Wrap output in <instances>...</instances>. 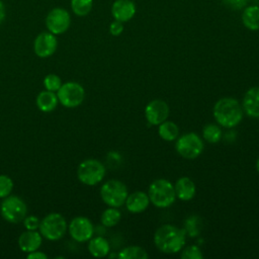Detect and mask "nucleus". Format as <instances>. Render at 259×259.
<instances>
[{
  "instance_id": "obj_1",
  "label": "nucleus",
  "mask_w": 259,
  "mask_h": 259,
  "mask_svg": "<svg viewBox=\"0 0 259 259\" xmlns=\"http://www.w3.org/2000/svg\"><path fill=\"white\" fill-rule=\"evenodd\" d=\"M186 241L183 229L166 224L160 226L154 234V244L162 253L174 254L182 250Z\"/></svg>"
},
{
  "instance_id": "obj_2",
  "label": "nucleus",
  "mask_w": 259,
  "mask_h": 259,
  "mask_svg": "<svg viewBox=\"0 0 259 259\" xmlns=\"http://www.w3.org/2000/svg\"><path fill=\"white\" fill-rule=\"evenodd\" d=\"M215 121L223 127L232 128L238 125L244 115L242 105L239 101L232 97H224L219 99L212 109Z\"/></svg>"
},
{
  "instance_id": "obj_3",
  "label": "nucleus",
  "mask_w": 259,
  "mask_h": 259,
  "mask_svg": "<svg viewBox=\"0 0 259 259\" xmlns=\"http://www.w3.org/2000/svg\"><path fill=\"white\" fill-rule=\"evenodd\" d=\"M148 195L150 202L159 208L169 207L176 198L174 185L169 180L163 178L156 179L150 184Z\"/></svg>"
},
{
  "instance_id": "obj_4",
  "label": "nucleus",
  "mask_w": 259,
  "mask_h": 259,
  "mask_svg": "<svg viewBox=\"0 0 259 259\" xmlns=\"http://www.w3.org/2000/svg\"><path fill=\"white\" fill-rule=\"evenodd\" d=\"M68 230L66 219L58 212H51L40 221L38 231L42 238L49 241H58Z\"/></svg>"
},
{
  "instance_id": "obj_5",
  "label": "nucleus",
  "mask_w": 259,
  "mask_h": 259,
  "mask_svg": "<svg viewBox=\"0 0 259 259\" xmlns=\"http://www.w3.org/2000/svg\"><path fill=\"white\" fill-rule=\"evenodd\" d=\"M104 165L97 159H86L77 168L79 181L88 186H94L101 182L105 176Z\"/></svg>"
},
{
  "instance_id": "obj_6",
  "label": "nucleus",
  "mask_w": 259,
  "mask_h": 259,
  "mask_svg": "<svg viewBox=\"0 0 259 259\" xmlns=\"http://www.w3.org/2000/svg\"><path fill=\"white\" fill-rule=\"evenodd\" d=\"M128 191L125 184L116 179H110L104 182L100 188V197L102 201L112 207H119L124 204Z\"/></svg>"
},
{
  "instance_id": "obj_7",
  "label": "nucleus",
  "mask_w": 259,
  "mask_h": 259,
  "mask_svg": "<svg viewBox=\"0 0 259 259\" xmlns=\"http://www.w3.org/2000/svg\"><path fill=\"white\" fill-rule=\"evenodd\" d=\"M0 214L8 223L18 224L27 215V206L17 195H8L0 204Z\"/></svg>"
},
{
  "instance_id": "obj_8",
  "label": "nucleus",
  "mask_w": 259,
  "mask_h": 259,
  "mask_svg": "<svg viewBox=\"0 0 259 259\" xmlns=\"http://www.w3.org/2000/svg\"><path fill=\"white\" fill-rule=\"evenodd\" d=\"M59 103L67 108H75L82 104L85 98L84 87L75 81H68L56 92Z\"/></svg>"
},
{
  "instance_id": "obj_9",
  "label": "nucleus",
  "mask_w": 259,
  "mask_h": 259,
  "mask_svg": "<svg viewBox=\"0 0 259 259\" xmlns=\"http://www.w3.org/2000/svg\"><path fill=\"white\" fill-rule=\"evenodd\" d=\"M203 142L195 133H187L176 139V152L185 159H195L203 151Z\"/></svg>"
},
{
  "instance_id": "obj_10",
  "label": "nucleus",
  "mask_w": 259,
  "mask_h": 259,
  "mask_svg": "<svg viewBox=\"0 0 259 259\" xmlns=\"http://www.w3.org/2000/svg\"><path fill=\"white\" fill-rule=\"evenodd\" d=\"M45 22L48 31L55 35H60L69 29L71 25V15L67 9L56 7L49 11Z\"/></svg>"
},
{
  "instance_id": "obj_11",
  "label": "nucleus",
  "mask_w": 259,
  "mask_h": 259,
  "mask_svg": "<svg viewBox=\"0 0 259 259\" xmlns=\"http://www.w3.org/2000/svg\"><path fill=\"white\" fill-rule=\"evenodd\" d=\"M68 231L74 241L84 243L88 242L93 237L94 227L88 218L79 215L71 220L70 224L68 225Z\"/></svg>"
},
{
  "instance_id": "obj_12",
  "label": "nucleus",
  "mask_w": 259,
  "mask_h": 259,
  "mask_svg": "<svg viewBox=\"0 0 259 259\" xmlns=\"http://www.w3.org/2000/svg\"><path fill=\"white\" fill-rule=\"evenodd\" d=\"M58 48L57 35L50 31H42L36 35L33 41V52L34 54L46 59L53 56Z\"/></svg>"
},
{
  "instance_id": "obj_13",
  "label": "nucleus",
  "mask_w": 259,
  "mask_h": 259,
  "mask_svg": "<svg viewBox=\"0 0 259 259\" xmlns=\"http://www.w3.org/2000/svg\"><path fill=\"white\" fill-rule=\"evenodd\" d=\"M169 111V106L166 101L154 99L146 105L145 117L151 125H159L168 118Z\"/></svg>"
},
{
  "instance_id": "obj_14",
  "label": "nucleus",
  "mask_w": 259,
  "mask_h": 259,
  "mask_svg": "<svg viewBox=\"0 0 259 259\" xmlns=\"http://www.w3.org/2000/svg\"><path fill=\"white\" fill-rule=\"evenodd\" d=\"M136 4L132 0H115L111 5V15L120 22L130 21L136 14Z\"/></svg>"
},
{
  "instance_id": "obj_15",
  "label": "nucleus",
  "mask_w": 259,
  "mask_h": 259,
  "mask_svg": "<svg viewBox=\"0 0 259 259\" xmlns=\"http://www.w3.org/2000/svg\"><path fill=\"white\" fill-rule=\"evenodd\" d=\"M18 247L24 253H30L35 250H38L42 243V236L40 235L39 231H31L26 230L22 232L18 237Z\"/></svg>"
},
{
  "instance_id": "obj_16",
  "label": "nucleus",
  "mask_w": 259,
  "mask_h": 259,
  "mask_svg": "<svg viewBox=\"0 0 259 259\" xmlns=\"http://www.w3.org/2000/svg\"><path fill=\"white\" fill-rule=\"evenodd\" d=\"M243 111L250 117L259 118V86L251 87L244 95Z\"/></svg>"
},
{
  "instance_id": "obj_17",
  "label": "nucleus",
  "mask_w": 259,
  "mask_h": 259,
  "mask_svg": "<svg viewBox=\"0 0 259 259\" xmlns=\"http://www.w3.org/2000/svg\"><path fill=\"white\" fill-rule=\"evenodd\" d=\"M124 204L130 212L141 213L148 208L150 204V198L148 193L144 191H135L127 194Z\"/></svg>"
},
{
  "instance_id": "obj_18",
  "label": "nucleus",
  "mask_w": 259,
  "mask_h": 259,
  "mask_svg": "<svg viewBox=\"0 0 259 259\" xmlns=\"http://www.w3.org/2000/svg\"><path fill=\"white\" fill-rule=\"evenodd\" d=\"M174 190L177 198L183 201H188L194 197L196 187L194 182L189 177L183 176L176 181L174 185Z\"/></svg>"
},
{
  "instance_id": "obj_19",
  "label": "nucleus",
  "mask_w": 259,
  "mask_h": 259,
  "mask_svg": "<svg viewBox=\"0 0 259 259\" xmlns=\"http://www.w3.org/2000/svg\"><path fill=\"white\" fill-rule=\"evenodd\" d=\"M35 103L37 108L42 112H51L55 110L58 106L59 99L56 92H52L49 90L40 91L35 99Z\"/></svg>"
},
{
  "instance_id": "obj_20",
  "label": "nucleus",
  "mask_w": 259,
  "mask_h": 259,
  "mask_svg": "<svg viewBox=\"0 0 259 259\" xmlns=\"http://www.w3.org/2000/svg\"><path fill=\"white\" fill-rule=\"evenodd\" d=\"M88 251L89 253L96 258H102L108 255L109 251H110V245L108 243V241L101 237V236H97V237H92L89 241H88Z\"/></svg>"
},
{
  "instance_id": "obj_21",
  "label": "nucleus",
  "mask_w": 259,
  "mask_h": 259,
  "mask_svg": "<svg viewBox=\"0 0 259 259\" xmlns=\"http://www.w3.org/2000/svg\"><path fill=\"white\" fill-rule=\"evenodd\" d=\"M242 22L249 30H259V5L246 6L242 12Z\"/></svg>"
},
{
  "instance_id": "obj_22",
  "label": "nucleus",
  "mask_w": 259,
  "mask_h": 259,
  "mask_svg": "<svg viewBox=\"0 0 259 259\" xmlns=\"http://www.w3.org/2000/svg\"><path fill=\"white\" fill-rule=\"evenodd\" d=\"M158 134L160 138L166 142L175 141L179 135V128L176 123L170 120H165L159 124Z\"/></svg>"
},
{
  "instance_id": "obj_23",
  "label": "nucleus",
  "mask_w": 259,
  "mask_h": 259,
  "mask_svg": "<svg viewBox=\"0 0 259 259\" xmlns=\"http://www.w3.org/2000/svg\"><path fill=\"white\" fill-rule=\"evenodd\" d=\"M117 257L119 259H147L149 255L147 251L140 246H127L120 250Z\"/></svg>"
},
{
  "instance_id": "obj_24",
  "label": "nucleus",
  "mask_w": 259,
  "mask_h": 259,
  "mask_svg": "<svg viewBox=\"0 0 259 259\" xmlns=\"http://www.w3.org/2000/svg\"><path fill=\"white\" fill-rule=\"evenodd\" d=\"M120 219H121V213L117 209V207L109 206L101 213L100 221L104 227L111 228V227H114L115 225H117L119 223Z\"/></svg>"
},
{
  "instance_id": "obj_25",
  "label": "nucleus",
  "mask_w": 259,
  "mask_h": 259,
  "mask_svg": "<svg viewBox=\"0 0 259 259\" xmlns=\"http://www.w3.org/2000/svg\"><path fill=\"white\" fill-rule=\"evenodd\" d=\"M202 228L201 219L198 215H190L184 222V232L190 238H194L200 234Z\"/></svg>"
},
{
  "instance_id": "obj_26",
  "label": "nucleus",
  "mask_w": 259,
  "mask_h": 259,
  "mask_svg": "<svg viewBox=\"0 0 259 259\" xmlns=\"http://www.w3.org/2000/svg\"><path fill=\"white\" fill-rule=\"evenodd\" d=\"M72 12L77 16L88 15L93 7V0H71L70 2Z\"/></svg>"
},
{
  "instance_id": "obj_27",
  "label": "nucleus",
  "mask_w": 259,
  "mask_h": 259,
  "mask_svg": "<svg viewBox=\"0 0 259 259\" xmlns=\"http://www.w3.org/2000/svg\"><path fill=\"white\" fill-rule=\"evenodd\" d=\"M202 137L206 142L210 144H215L222 140L223 132L218 124L209 123L204 125L202 130Z\"/></svg>"
},
{
  "instance_id": "obj_28",
  "label": "nucleus",
  "mask_w": 259,
  "mask_h": 259,
  "mask_svg": "<svg viewBox=\"0 0 259 259\" xmlns=\"http://www.w3.org/2000/svg\"><path fill=\"white\" fill-rule=\"evenodd\" d=\"M62 80L61 78L56 75V74H48L44 78V87L46 90L52 91V92H57L60 87L62 86Z\"/></svg>"
},
{
  "instance_id": "obj_29",
  "label": "nucleus",
  "mask_w": 259,
  "mask_h": 259,
  "mask_svg": "<svg viewBox=\"0 0 259 259\" xmlns=\"http://www.w3.org/2000/svg\"><path fill=\"white\" fill-rule=\"evenodd\" d=\"M13 189L12 179L5 174H0V198H5L10 195Z\"/></svg>"
},
{
  "instance_id": "obj_30",
  "label": "nucleus",
  "mask_w": 259,
  "mask_h": 259,
  "mask_svg": "<svg viewBox=\"0 0 259 259\" xmlns=\"http://www.w3.org/2000/svg\"><path fill=\"white\" fill-rule=\"evenodd\" d=\"M182 259H202L203 255L199 247L195 245H191L186 247L181 253Z\"/></svg>"
},
{
  "instance_id": "obj_31",
  "label": "nucleus",
  "mask_w": 259,
  "mask_h": 259,
  "mask_svg": "<svg viewBox=\"0 0 259 259\" xmlns=\"http://www.w3.org/2000/svg\"><path fill=\"white\" fill-rule=\"evenodd\" d=\"M23 226L26 230H31V231H35L38 230L39 224H40V220L38 219V217L36 215H26L23 221Z\"/></svg>"
},
{
  "instance_id": "obj_32",
  "label": "nucleus",
  "mask_w": 259,
  "mask_h": 259,
  "mask_svg": "<svg viewBox=\"0 0 259 259\" xmlns=\"http://www.w3.org/2000/svg\"><path fill=\"white\" fill-rule=\"evenodd\" d=\"M223 4L232 9V10H240L247 6L248 0H222Z\"/></svg>"
},
{
  "instance_id": "obj_33",
  "label": "nucleus",
  "mask_w": 259,
  "mask_h": 259,
  "mask_svg": "<svg viewBox=\"0 0 259 259\" xmlns=\"http://www.w3.org/2000/svg\"><path fill=\"white\" fill-rule=\"evenodd\" d=\"M123 22H120L118 20H113L109 24V32L113 36H118L122 33L123 31Z\"/></svg>"
},
{
  "instance_id": "obj_34",
  "label": "nucleus",
  "mask_w": 259,
  "mask_h": 259,
  "mask_svg": "<svg viewBox=\"0 0 259 259\" xmlns=\"http://www.w3.org/2000/svg\"><path fill=\"white\" fill-rule=\"evenodd\" d=\"M27 259H47L48 255L41 251L35 250L33 252H30L27 254Z\"/></svg>"
},
{
  "instance_id": "obj_35",
  "label": "nucleus",
  "mask_w": 259,
  "mask_h": 259,
  "mask_svg": "<svg viewBox=\"0 0 259 259\" xmlns=\"http://www.w3.org/2000/svg\"><path fill=\"white\" fill-rule=\"evenodd\" d=\"M6 17V9H5V5L4 3L0 0V24L4 21Z\"/></svg>"
},
{
  "instance_id": "obj_36",
  "label": "nucleus",
  "mask_w": 259,
  "mask_h": 259,
  "mask_svg": "<svg viewBox=\"0 0 259 259\" xmlns=\"http://www.w3.org/2000/svg\"><path fill=\"white\" fill-rule=\"evenodd\" d=\"M256 170H257V172L259 173V158H258L257 161H256Z\"/></svg>"
}]
</instances>
